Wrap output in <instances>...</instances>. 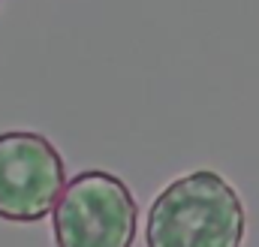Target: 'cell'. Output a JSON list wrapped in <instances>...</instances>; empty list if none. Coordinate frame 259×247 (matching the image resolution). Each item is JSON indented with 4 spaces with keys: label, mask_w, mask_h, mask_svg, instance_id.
Wrapping results in <instances>:
<instances>
[{
    "label": "cell",
    "mask_w": 259,
    "mask_h": 247,
    "mask_svg": "<svg viewBox=\"0 0 259 247\" xmlns=\"http://www.w3.org/2000/svg\"><path fill=\"white\" fill-rule=\"evenodd\" d=\"M64 184V157L42 133H0V220H46L55 211Z\"/></svg>",
    "instance_id": "3957f363"
},
{
    "label": "cell",
    "mask_w": 259,
    "mask_h": 247,
    "mask_svg": "<svg viewBox=\"0 0 259 247\" xmlns=\"http://www.w3.org/2000/svg\"><path fill=\"white\" fill-rule=\"evenodd\" d=\"M52 223L58 247H133L139 205L118 175L84 169L64 184Z\"/></svg>",
    "instance_id": "7a4b0ae2"
},
{
    "label": "cell",
    "mask_w": 259,
    "mask_h": 247,
    "mask_svg": "<svg viewBox=\"0 0 259 247\" xmlns=\"http://www.w3.org/2000/svg\"><path fill=\"white\" fill-rule=\"evenodd\" d=\"M244 226V205L232 184L211 169H196L157 193L145 223V244L241 247Z\"/></svg>",
    "instance_id": "6da1fadb"
}]
</instances>
